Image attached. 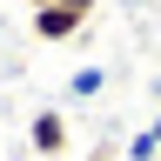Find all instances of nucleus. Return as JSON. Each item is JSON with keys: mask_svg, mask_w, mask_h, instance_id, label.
I'll use <instances>...</instances> for the list:
<instances>
[{"mask_svg": "<svg viewBox=\"0 0 161 161\" xmlns=\"http://www.w3.org/2000/svg\"><path fill=\"white\" fill-rule=\"evenodd\" d=\"M94 7H101V0H40V7L27 14V27H34V40H47V47H54V40H74L80 27H87Z\"/></svg>", "mask_w": 161, "mask_h": 161, "instance_id": "nucleus-1", "label": "nucleus"}, {"mask_svg": "<svg viewBox=\"0 0 161 161\" xmlns=\"http://www.w3.org/2000/svg\"><path fill=\"white\" fill-rule=\"evenodd\" d=\"M27 141H34V154L40 161H54V154H67V114H60V108H40L34 121H27Z\"/></svg>", "mask_w": 161, "mask_h": 161, "instance_id": "nucleus-2", "label": "nucleus"}, {"mask_svg": "<svg viewBox=\"0 0 161 161\" xmlns=\"http://www.w3.org/2000/svg\"><path fill=\"white\" fill-rule=\"evenodd\" d=\"M101 87H108V67H74V80H67V101H94Z\"/></svg>", "mask_w": 161, "mask_h": 161, "instance_id": "nucleus-3", "label": "nucleus"}, {"mask_svg": "<svg viewBox=\"0 0 161 161\" xmlns=\"http://www.w3.org/2000/svg\"><path fill=\"white\" fill-rule=\"evenodd\" d=\"M128 161H161V141H154L148 128H141V134L128 141Z\"/></svg>", "mask_w": 161, "mask_h": 161, "instance_id": "nucleus-4", "label": "nucleus"}, {"mask_svg": "<svg viewBox=\"0 0 161 161\" xmlns=\"http://www.w3.org/2000/svg\"><path fill=\"white\" fill-rule=\"evenodd\" d=\"M27 7H40V0H27Z\"/></svg>", "mask_w": 161, "mask_h": 161, "instance_id": "nucleus-5", "label": "nucleus"}]
</instances>
